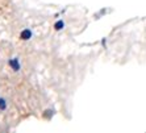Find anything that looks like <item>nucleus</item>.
I'll use <instances>...</instances> for the list:
<instances>
[{
  "label": "nucleus",
  "instance_id": "1",
  "mask_svg": "<svg viewBox=\"0 0 146 133\" xmlns=\"http://www.w3.org/2000/svg\"><path fill=\"white\" fill-rule=\"evenodd\" d=\"M31 37H32V32L29 29H25V31L21 32V38L23 40H29Z\"/></svg>",
  "mask_w": 146,
  "mask_h": 133
},
{
  "label": "nucleus",
  "instance_id": "2",
  "mask_svg": "<svg viewBox=\"0 0 146 133\" xmlns=\"http://www.w3.org/2000/svg\"><path fill=\"white\" fill-rule=\"evenodd\" d=\"M9 65L13 67L15 71H17V70L20 68V65H19V61H17V59H11V61H9Z\"/></svg>",
  "mask_w": 146,
  "mask_h": 133
},
{
  "label": "nucleus",
  "instance_id": "3",
  "mask_svg": "<svg viewBox=\"0 0 146 133\" xmlns=\"http://www.w3.org/2000/svg\"><path fill=\"white\" fill-rule=\"evenodd\" d=\"M5 108H7V103H5V100L3 98H0V109H5Z\"/></svg>",
  "mask_w": 146,
  "mask_h": 133
},
{
  "label": "nucleus",
  "instance_id": "4",
  "mask_svg": "<svg viewBox=\"0 0 146 133\" xmlns=\"http://www.w3.org/2000/svg\"><path fill=\"white\" fill-rule=\"evenodd\" d=\"M62 28H63V21H58L57 24H55V29L59 31V29H62Z\"/></svg>",
  "mask_w": 146,
  "mask_h": 133
}]
</instances>
